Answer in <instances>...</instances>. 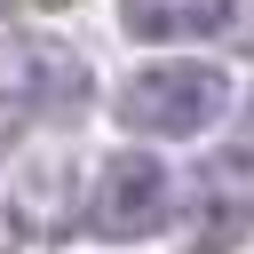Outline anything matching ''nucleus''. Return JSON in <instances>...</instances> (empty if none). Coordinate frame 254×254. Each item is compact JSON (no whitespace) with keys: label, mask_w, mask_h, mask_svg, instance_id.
Instances as JSON below:
<instances>
[{"label":"nucleus","mask_w":254,"mask_h":254,"mask_svg":"<svg viewBox=\"0 0 254 254\" xmlns=\"http://www.w3.org/2000/svg\"><path fill=\"white\" fill-rule=\"evenodd\" d=\"M119 24L135 40H198L222 24V0H119Z\"/></svg>","instance_id":"4"},{"label":"nucleus","mask_w":254,"mask_h":254,"mask_svg":"<svg viewBox=\"0 0 254 254\" xmlns=\"http://www.w3.org/2000/svg\"><path fill=\"white\" fill-rule=\"evenodd\" d=\"M87 103V64L40 32H0V111H71Z\"/></svg>","instance_id":"3"},{"label":"nucleus","mask_w":254,"mask_h":254,"mask_svg":"<svg viewBox=\"0 0 254 254\" xmlns=\"http://www.w3.org/2000/svg\"><path fill=\"white\" fill-rule=\"evenodd\" d=\"M119 127L127 135H206L222 111H230V79L214 64H190V56H167V64H143L119 79L111 95Z\"/></svg>","instance_id":"1"},{"label":"nucleus","mask_w":254,"mask_h":254,"mask_svg":"<svg viewBox=\"0 0 254 254\" xmlns=\"http://www.w3.org/2000/svg\"><path fill=\"white\" fill-rule=\"evenodd\" d=\"M0 254H16V214H0Z\"/></svg>","instance_id":"6"},{"label":"nucleus","mask_w":254,"mask_h":254,"mask_svg":"<svg viewBox=\"0 0 254 254\" xmlns=\"http://www.w3.org/2000/svg\"><path fill=\"white\" fill-rule=\"evenodd\" d=\"M214 32L230 40V56H254V0H222V24Z\"/></svg>","instance_id":"5"},{"label":"nucleus","mask_w":254,"mask_h":254,"mask_svg":"<svg viewBox=\"0 0 254 254\" xmlns=\"http://www.w3.org/2000/svg\"><path fill=\"white\" fill-rule=\"evenodd\" d=\"M175 214V183L151 151H111L87 183V206H79V230L87 238H151L167 230Z\"/></svg>","instance_id":"2"}]
</instances>
